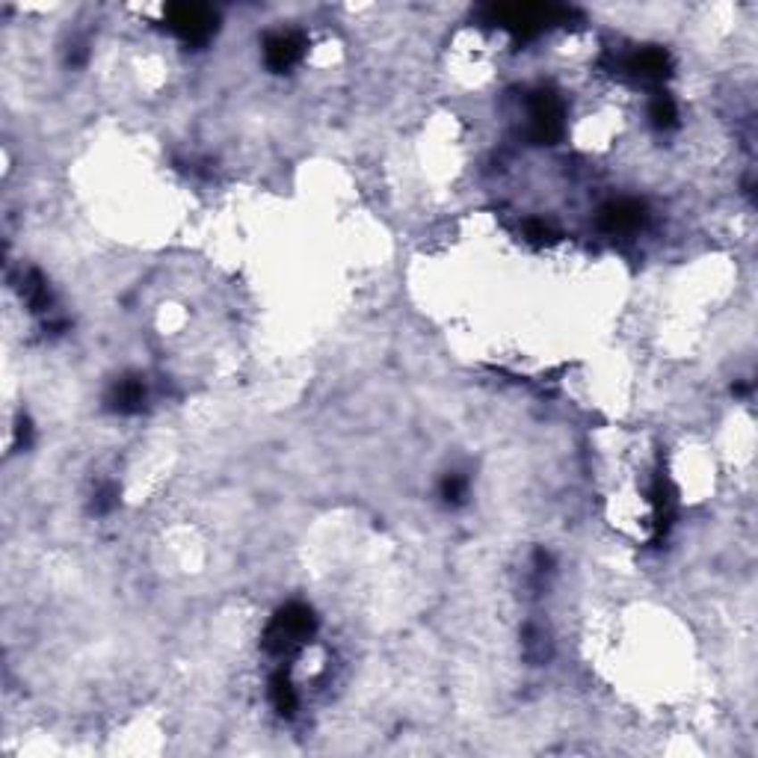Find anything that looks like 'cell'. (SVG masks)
I'll return each instance as SVG.
<instances>
[{"instance_id":"4","label":"cell","mask_w":758,"mask_h":758,"mask_svg":"<svg viewBox=\"0 0 758 758\" xmlns=\"http://www.w3.org/2000/svg\"><path fill=\"white\" fill-rule=\"evenodd\" d=\"M303 51H305V42H303V36H296V33H276L264 42V57L273 71H287L291 65L303 60Z\"/></svg>"},{"instance_id":"9","label":"cell","mask_w":758,"mask_h":758,"mask_svg":"<svg viewBox=\"0 0 758 758\" xmlns=\"http://www.w3.org/2000/svg\"><path fill=\"white\" fill-rule=\"evenodd\" d=\"M649 119H652L658 128H672V125H676L679 110H676V104H672V98H667V96H658V98H654L652 104H649Z\"/></svg>"},{"instance_id":"12","label":"cell","mask_w":758,"mask_h":758,"mask_svg":"<svg viewBox=\"0 0 758 758\" xmlns=\"http://www.w3.org/2000/svg\"><path fill=\"white\" fill-rule=\"evenodd\" d=\"M116 507V489L113 486H104V489L98 492V498H96V510L98 512H107V510H113Z\"/></svg>"},{"instance_id":"11","label":"cell","mask_w":758,"mask_h":758,"mask_svg":"<svg viewBox=\"0 0 758 758\" xmlns=\"http://www.w3.org/2000/svg\"><path fill=\"white\" fill-rule=\"evenodd\" d=\"M525 234H528L533 243H548L551 237H554V234H551V229L546 226V222H539V220H530L528 226H525Z\"/></svg>"},{"instance_id":"8","label":"cell","mask_w":758,"mask_h":758,"mask_svg":"<svg viewBox=\"0 0 758 758\" xmlns=\"http://www.w3.org/2000/svg\"><path fill=\"white\" fill-rule=\"evenodd\" d=\"M270 699H273L276 711H282V714H294L296 711V690L285 672H276L273 681H270Z\"/></svg>"},{"instance_id":"2","label":"cell","mask_w":758,"mask_h":758,"mask_svg":"<svg viewBox=\"0 0 758 758\" xmlns=\"http://www.w3.org/2000/svg\"><path fill=\"white\" fill-rule=\"evenodd\" d=\"M166 21H170L172 33L181 36L184 42L199 45L213 33V27H217V15H213L208 6L181 4V6H172L170 12H166Z\"/></svg>"},{"instance_id":"1","label":"cell","mask_w":758,"mask_h":758,"mask_svg":"<svg viewBox=\"0 0 758 758\" xmlns=\"http://www.w3.org/2000/svg\"><path fill=\"white\" fill-rule=\"evenodd\" d=\"M314 629H317V620L305 604H287L273 616V622H270L264 646L276 654L291 652L299 643H305L312 637Z\"/></svg>"},{"instance_id":"7","label":"cell","mask_w":758,"mask_h":758,"mask_svg":"<svg viewBox=\"0 0 758 758\" xmlns=\"http://www.w3.org/2000/svg\"><path fill=\"white\" fill-rule=\"evenodd\" d=\"M631 69L640 74V78H663L670 69V57L663 54L661 48H646L640 51L637 57L631 60Z\"/></svg>"},{"instance_id":"5","label":"cell","mask_w":758,"mask_h":758,"mask_svg":"<svg viewBox=\"0 0 758 758\" xmlns=\"http://www.w3.org/2000/svg\"><path fill=\"white\" fill-rule=\"evenodd\" d=\"M604 231L611 234H622V231H634L643 222V204L634 199H620L611 202L607 208H602V217H598Z\"/></svg>"},{"instance_id":"6","label":"cell","mask_w":758,"mask_h":758,"mask_svg":"<svg viewBox=\"0 0 758 758\" xmlns=\"http://www.w3.org/2000/svg\"><path fill=\"white\" fill-rule=\"evenodd\" d=\"M143 404H146V386L137 377L119 379L113 391H110V409L121 412V415H134V412L143 409Z\"/></svg>"},{"instance_id":"3","label":"cell","mask_w":758,"mask_h":758,"mask_svg":"<svg viewBox=\"0 0 758 758\" xmlns=\"http://www.w3.org/2000/svg\"><path fill=\"white\" fill-rule=\"evenodd\" d=\"M563 134V104L551 92L530 98V137L533 143H554Z\"/></svg>"},{"instance_id":"10","label":"cell","mask_w":758,"mask_h":758,"mask_svg":"<svg viewBox=\"0 0 758 758\" xmlns=\"http://www.w3.org/2000/svg\"><path fill=\"white\" fill-rule=\"evenodd\" d=\"M465 489H468V483H465V477H462V474H451V477H445V483H442V495H445V501L460 504V501L465 498Z\"/></svg>"}]
</instances>
